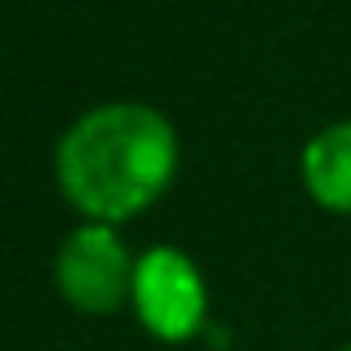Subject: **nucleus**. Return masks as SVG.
Instances as JSON below:
<instances>
[{"label":"nucleus","instance_id":"f257e3e1","mask_svg":"<svg viewBox=\"0 0 351 351\" xmlns=\"http://www.w3.org/2000/svg\"><path fill=\"white\" fill-rule=\"evenodd\" d=\"M58 187L89 223H125L169 191L178 173V134L156 107L107 103L62 134Z\"/></svg>","mask_w":351,"mask_h":351},{"label":"nucleus","instance_id":"f03ea898","mask_svg":"<svg viewBox=\"0 0 351 351\" xmlns=\"http://www.w3.org/2000/svg\"><path fill=\"white\" fill-rule=\"evenodd\" d=\"M129 298L138 307L143 329L152 338H160V343L196 338L209 316V293H205V280H200L196 263L169 245H156L138 258L134 293Z\"/></svg>","mask_w":351,"mask_h":351},{"label":"nucleus","instance_id":"7ed1b4c3","mask_svg":"<svg viewBox=\"0 0 351 351\" xmlns=\"http://www.w3.org/2000/svg\"><path fill=\"white\" fill-rule=\"evenodd\" d=\"M134 267L138 263L129 258L116 227L85 223L62 240L58 258H53V280L71 307L89 311V316H107L134 293Z\"/></svg>","mask_w":351,"mask_h":351},{"label":"nucleus","instance_id":"20e7f679","mask_svg":"<svg viewBox=\"0 0 351 351\" xmlns=\"http://www.w3.org/2000/svg\"><path fill=\"white\" fill-rule=\"evenodd\" d=\"M302 182L329 214H351V120L329 125L302 147Z\"/></svg>","mask_w":351,"mask_h":351},{"label":"nucleus","instance_id":"39448f33","mask_svg":"<svg viewBox=\"0 0 351 351\" xmlns=\"http://www.w3.org/2000/svg\"><path fill=\"white\" fill-rule=\"evenodd\" d=\"M343 351H351V347H343Z\"/></svg>","mask_w":351,"mask_h":351}]
</instances>
